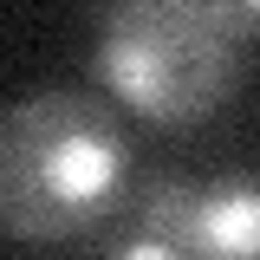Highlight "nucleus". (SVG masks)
<instances>
[{"label":"nucleus","instance_id":"1","mask_svg":"<svg viewBox=\"0 0 260 260\" xmlns=\"http://www.w3.org/2000/svg\"><path fill=\"white\" fill-rule=\"evenodd\" d=\"M130 189V137L117 104L91 91H32L0 111V234L85 241L117 215Z\"/></svg>","mask_w":260,"mask_h":260},{"label":"nucleus","instance_id":"2","mask_svg":"<svg viewBox=\"0 0 260 260\" xmlns=\"http://www.w3.org/2000/svg\"><path fill=\"white\" fill-rule=\"evenodd\" d=\"M98 78L130 117L189 130L215 117L241 78V46L202 0H117L98 32Z\"/></svg>","mask_w":260,"mask_h":260},{"label":"nucleus","instance_id":"3","mask_svg":"<svg viewBox=\"0 0 260 260\" xmlns=\"http://www.w3.org/2000/svg\"><path fill=\"white\" fill-rule=\"evenodd\" d=\"M260 247V189L254 176H215L182 189V254L247 260Z\"/></svg>","mask_w":260,"mask_h":260},{"label":"nucleus","instance_id":"4","mask_svg":"<svg viewBox=\"0 0 260 260\" xmlns=\"http://www.w3.org/2000/svg\"><path fill=\"white\" fill-rule=\"evenodd\" d=\"M182 176H156L143 189H124L117 228L104 234V247L124 260H176L182 254Z\"/></svg>","mask_w":260,"mask_h":260},{"label":"nucleus","instance_id":"5","mask_svg":"<svg viewBox=\"0 0 260 260\" xmlns=\"http://www.w3.org/2000/svg\"><path fill=\"white\" fill-rule=\"evenodd\" d=\"M202 7H208V20H215L241 52L254 46V32H260V0H202Z\"/></svg>","mask_w":260,"mask_h":260}]
</instances>
